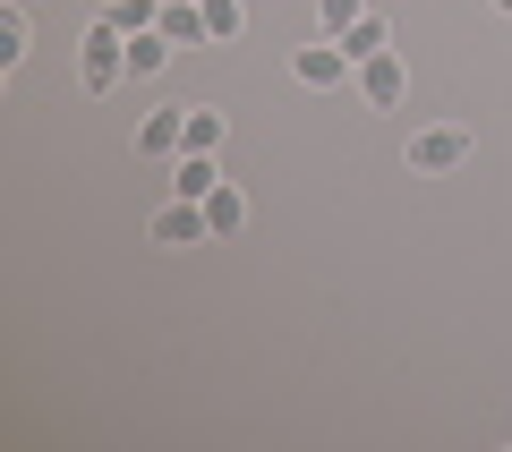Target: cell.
I'll return each mask as SVG.
<instances>
[{
	"label": "cell",
	"instance_id": "15",
	"mask_svg": "<svg viewBox=\"0 0 512 452\" xmlns=\"http://www.w3.org/2000/svg\"><path fill=\"white\" fill-rule=\"evenodd\" d=\"M316 18H325V35H342V26L367 18V0H316Z\"/></svg>",
	"mask_w": 512,
	"mask_h": 452
},
{
	"label": "cell",
	"instance_id": "16",
	"mask_svg": "<svg viewBox=\"0 0 512 452\" xmlns=\"http://www.w3.org/2000/svg\"><path fill=\"white\" fill-rule=\"evenodd\" d=\"M495 9H504V18H512V0H495Z\"/></svg>",
	"mask_w": 512,
	"mask_h": 452
},
{
	"label": "cell",
	"instance_id": "10",
	"mask_svg": "<svg viewBox=\"0 0 512 452\" xmlns=\"http://www.w3.org/2000/svg\"><path fill=\"white\" fill-rule=\"evenodd\" d=\"M333 43L350 52V69H359V60H376V52H393V35H384V18H359V26H342Z\"/></svg>",
	"mask_w": 512,
	"mask_h": 452
},
{
	"label": "cell",
	"instance_id": "9",
	"mask_svg": "<svg viewBox=\"0 0 512 452\" xmlns=\"http://www.w3.org/2000/svg\"><path fill=\"white\" fill-rule=\"evenodd\" d=\"M205 231H214V239H239V231H248V197H239L231 180L205 197Z\"/></svg>",
	"mask_w": 512,
	"mask_h": 452
},
{
	"label": "cell",
	"instance_id": "3",
	"mask_svg": "<svg viewBox=\"0 0 512 452\" xmlns=\"http://www.w3.org/2000/svg\"><path fill=\"white\" fill-rule=\"evenodd\" d=\"M146 239L154 248H205V205H188V197H171V205H154V222H146Z\"/></svg>",
	"mask_w": 512,
	"mask_h": 452
},
{
	"label": "cell",
	"instance_id": "13",
	"mask_svg": "<svg viewBox=\"0 0 512 452\" xmlns=\"http://www.w3.org/2000/svg\"><path fill=\"white\" fill-rule=\"evenodd\" d=\"M18 60H26V9L9 0V9H0V69H18Z\"/></svg>",
	"mask_w": 512,
	"mask_h": 452
},
{
	"label": "cell",
	"instance_id": "11",
	"mask_svg": "<svg viewBox=\"0 0 512 452\" xmlns=\"http://www.w3.org/2000/svg\"><path fill=\"white\" fill-rule=\"evenodd\" d=\"M222 137H231V120H222L214 103H188V154H214Z\"/></svg>",
	"mask_w": 512,
	"mask_h": 452
},
{
	"label": "cell",
	"instance_id": "8",
	"mask_svg": "<svg viewBox=\"0 0 512 452\" xmlns=\"http://www.w3.org/2000/svg\"><path fill=\"white\" fill-rule=\"evenodd\" d=\"M163 35L180 43V52H188V43H214V26H205V0H163Z\"/></svg>",
	"mask_w": 512,
	"mask_h": 452
},
{
	"label": "cell",
	"instance_id": "14",
	"mask_svg": "<svg viewBox=\"0 0 512 452\" xmlns=\"http://www.w3.org/2000/svg\"><path fill=\"white\" fill-rule=\"evenodd\" d=\"M205 26H214V43H239V26H248V9H239V0H205Z\"/></svg>",
	"mask_w": 512,
	"mask_h": 452
},
{
	"label": "cell",
	"instance_id": "2",
	"mask_svg": "<svg viewBox=\"0 0 512 452\" xmlns=\"http://www.w3.org/2000/svg\"><path fill=\"white\" fill-rule=\"evenodd\" d=\"M470 128H453V120H436V128H419V137H410V154H402V163L410 171H461V163H470Z\"/></svg>",
	"mask_w": 512,
	"mask_h": 452
},
{
	"label": "cell",
	"instance_id": "6",
	"mask_svg": "<svg viewBox=\"0 0 512 452\" xmlns=\"http://www.w3.org/2000/svg\"><path fill=\"white\" fill-rule=\"evenodd\" d=\"M222 188V171H214V154H180L171 163V197H188V205H205Z\"/></svg>",
	"mask_w": 512,
	"mask_h": 452
},
{
	"label": "cell",
	"instance_id": "4",
	"mask_svg": "<svg viewBox=\"0 0 512 452\" xmlns=\"http://www.w3.org/2000/svg\"><path fill=\"white\" fill-rule=\"evenodd\" d=\"M291 77L325 94V86H342V77H359V69H350V52H342V43H299V52H291Z\"/></svg>",
	"mask_w": 512,
	"mask_h": 452
},
{
	"label": "cell",
	"instance_id": "1",
	"mask_svg": "<svg viewBox=\"0 0 512 452\" xmlns=\"http://www.w3.org/2000/svg\"><path fill=\"white\" fill-rule=\"evenodd\" d=\"M188 154V103H163L137 120V163H180Z\"/></svg>",
	"mask_w": 512,
	"mask_h": 452
},
{
	"label": "cell",
	"instance_id": "12",
	"mask_svg": "<svg viewBox=\"0 0 512 452\" xmlns=\"http://www.w3.org/2000/svg\"><path fill=\"white\" fill-rule=\"evenodd\" d=\"M103 18L120 35H146V26H163V0H103Z\"/></svg>",
	"mask_w": 512,
	"mask_h": 452
},
{
	"label": "cell",
	"instance_id": "7",
	"mask_svg": "<svg viewBox=\"0 0 512 452\" xmlns=\"http://www.w3.org/2000/svg\"><path fill=\"white\" fill-rule=\"evenodd\" d=\"M171 52H180V43H171L163 26H146V35H128V77H163V69H171Z\"/></svg>",
	"mask_w": 512,
	"mask_h": 452
},
{
	"label": "cell",
	"instance_id": "5",
	"mask_svg": "<svg viewBox=\"0 0 512 452\" xmlns=\"http://www.w3.org/2000/svg\"><path fill=\"white\" fill-rule=\"evenodd\" d=\"M402 94H410V69H402V60H393V52L359 60V103H367V111H393V103H402Z\"/></svg>",
	"mask_w": 512,
	"mask_h": 452
}]
</instances>
